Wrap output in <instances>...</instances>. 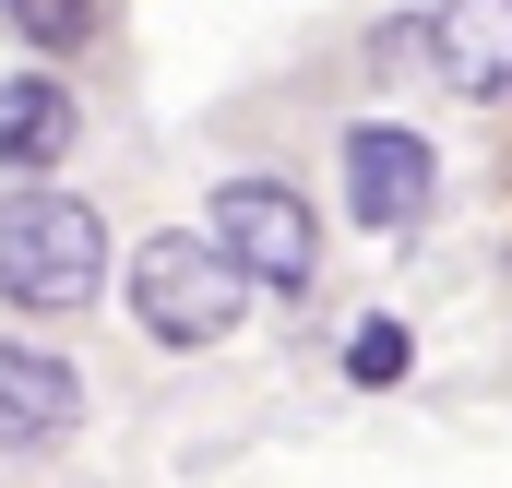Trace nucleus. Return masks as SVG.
Wrapping results in <instances>:
<instances>
[{
    "mask_svg": "<svg viewBox=\"0 0 512 488\" xmlns=\"http://www.w3.org/2000/svg\"><path fill=\"white\" fill-rule=\"evenodd\" d=\"M96 286H108V227H96V203H72V191H48V179L0 191V298H12V310L72 322Z\"/></svg>",
    "mask_w": 512,
    "mask_h": 488,
    "instance_id": "nucleus-1",
    "label": "nucleus"
},
{
    "mask_svg": "<svg viewBox=\"0 0 512 488\" xmlns=\"http://www.w3.org/2000/svg\"><path fill=\"white\" fill-rule=\"evenodd\" d=\"M239 310H251V274H239L215 239L167 227V239L131 250V322H143L155 346H227Z\"/></svg>",
    "mask_w": 512,
    "mask_h": 488,
    "instance_id": "nucleus-2",
    "label": "nucleus"
},
{
    "mask_svg": "<svg viewBox=\"0 0 512 488\" xmlns=\"http://www.w3.org/2000/svg\"><path fill=\"white\" fill-rule=\"evenodd\" d=\"M203 239L227 250V262H239L251 286H274V298H298V286L322 274V215H310V203H298L286 179H227V191H215V227H203Z\"/></svg>",
    "mask_w": 512,
    "mask_h": 488,
    "instance_id": "nucleus-3",
    "label": "nucleus"
},
{
    "mask_svg": "<svg viewBox=\"0 0 512 488\" xmlns=\"http://www.w3.org/2000/svg\"><path fill=\"white\" fill-rule=\"evenodd\" d=\"M334 167H346V215H358L370 239L429 227V203H441V155H429L417 131H393V120H358L334 143Z\"/></svg>",
    "mask_w": 512,
    "mask_h": 488,
    "instance_id": "nucleus-4",
    "label": "nucleus"
},
{
    "mask_svg": "<svg viewBox=\"0 0 512 488\" xmlns=\"http://www.w3.org/2000/svg\"><path fill=\"white\" fill-rule=\"evenodd\" d=\"M429 60H441V84L465 108H512V0H441Z\"/></svg>",
    "mask_w": 512,
    "mask_h": 488,
    "instance_id": "nucleus-5",
    "label": "nucleus"
},
{
    "mask_svg": "<svg viewBox=\"0 0 512 488\" xmlns=\"http://www.w3.org/2000/svg\"><path fill=\"white\" fill-rule=\"evenodd\" d=\"M84 429V381L48 346H0V453H48Z\"/></svg>",
    "mask_w": 512,
    "mask_h": 488,
    "instance_id": "nucleus-6",
    "label": "nucleus"
},
{
    "mask_svg": "<svg viewBox=\"0 0 512 488\" xmlns=\"http://www.w3.org/2000/svg\"><path fill=\"white\" fill-rule=\"evenodd\" d=\"M72 131H84V108H72V84H60V72H0V167H12V179L60 167V155H72Z\"/></svg>",
    "mask_w": 512,
    "mask_h": 488,
    "instance_id": "nucleus-7",
    "label": "nucleus"
},
{
    "mask_svg": "<svg viewBox=\"0 0 512 488\" xmlns=\"http://www.w3.org/2000/svg\"><path fill=\"white\" fill-rule=\"evenodd\" d=\"M0 24H12L36 60H72V48L96 36V0H0Z\"/></svg>",
    "mask_w": 512,
    "mask_h": 488,
    "instance_id": "nucleus-8",
    "label": "nucleus"
},
{
    "mask_svg": "<svg viewBox=\"0 0 512 488\" xmlns=\"http://www.w3.org/2000/svg\"><path fill=\"white\" fill-rule=\"evenodd\" d=\"M405 369H417V346H405V322H382V310H370V322L346 334V381H358V393H393Z\"/></svg>",
    "mask_w": 512,
    "mask_h": 488,
    "instance_id": "nucleus-9",
    "label": "nucleus"
}]
</instances>
